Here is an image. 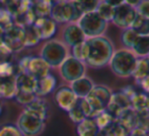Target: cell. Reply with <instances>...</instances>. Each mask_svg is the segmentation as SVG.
<instances>
[{
  "label": "cell",
  "instance_id": "45",
  "mask_svg": "<svg viewBox=\"0 0 149 136\" xmlns=\"http://www.w3.org/2000/svg\"><path fill=\"white\" fill-rule=\"evenodd\" d=\"M2 112V107H1V104H0V114H1Z\"/></svg>",
  "mask_w": 149,
  "mask_h": 136
},
{
  "label": "cell",
  "instance_id": "22",
  "mask_svg": "<svg viewBox=\"0 0 149 136\" xmlns=\"http://www.w3.org/2000/svg\"><path fill=\"white\" fill-rule=\"evenodd\" d=\"M127 130L119 121H113L106 128L100 129L96 136H127Z\"/></svg>",
  "mask_w": 149,
  "mask_h": 136
},
{
  "label": "cell",
  "instance_id": "30",
  "mask_svg": "<svg viewBox=\"0 0 149 136\" xmlns=\"http://www.w3.org/2000/svg\"><path fill=\"white\" fill-rule=\"evenodd\" d=\"M86 41V40H85ZM83 42V43H80L78 45H75L74 47H72V56L75 58V59L79 60V61L85 63L87 58V45L86 42Z\"/></svg>",
  "mask_w": 149,
  "mask_h": 136
},
{
  "label": "cell",
  "instance_id": "28",
  "mask_svg": "<svg viewBox=\"0 0 149 136\" xmlns=\"http://www.w3.org/2000/svg\"><path fill=\"white\" fill-rule=\"evenodd\" d=\"M95 11L97 12V13L100 14V15L102 16V17L104 18L107 22H112L113 18H114L115 7L109 5L108 3H106V2H104L102 0L100 3L98 4V6H97V8H96Z\"/></svg>",
  "mask_w": 149,
  "mask_h": 136
},
{
  "label": "cell",
  "instance_id": "44",
  "mask_svg": "<svg viewBox=\"0 0 149 136\" xmlns=\"http://www.w3.org/2000/svg\"><path fill=\"white\" fill-rule=\"evenodd\" d=\"M4 32L5 31L3 30V29L0 27V45L1 44H3V37H4Z\"/></svg>",
  "mask_w": 149,
  "mask_h": 136
},
{
  "label": "cell",
  "instance_id": "36",
  "mask_svg": "<svg viewBox=\"0 0 149 136\" xmlns=\"http://www.w3.org/2000/svg\"><path fill=\"white\" fill-rule=\"evenodd\" d=\"M16 75L15 67L10 61L0 63V76H11Z\"/></svg>",
  "mask_w": 149,
  "mask_h": 136
},
{
  "label": "cell",
  "instance_id": "7",
  "mask_svg": "<svg viewBox=\"0 0 149 136\" xmlns=\"http://www.w3.org/2000/svg\"><path fill=\"white\" fill-rule=\"evenodd\" d=\"M18 130L24 136H37L45 128V121L40 117L24 110L17 120Z\"/></svg>",
  "mask_w": 149,
  "mask_h": 136
},
{
  "label": "cell",
  "instance_id": "10",
  "mask_svg": "<svg viewBox=\"0 0 149 136\" xmlns=\"http://www.w3.org/2000/svg\"><path fill=\"white\" fill-rule=\"evenodd\" d=\"M137 15L138 14L135 8L123 3L122 5L115 8V14L112 22L118 28L126 30L131 28Z\"/></svg>",
  "mask_w": 149,
  "mask_h": 136
},
{
  "label": "cell",
  "instance_id": "15",
  "mask_svg": "<svg viewBox=\"0 0 149 136\" xmlns=\"http://www.w3.org/2000/svg\"><path fill=\"white\" fill-rule=\"evenodd\" d=\"M94 86V83L89 77L82 76L71 82V89L78 99H85L90 93Z\"/></svg>",
  "mask_w": 149,
  "mask_h": 136
},
{
  "label": "cell",
  "instance_id": "39",
  "mask_svg": "<svg viewBox=\"0 0 149 136\" xmlns=\"http://www.w3.org/2000/svg\"><path fill=\"white\" fill-rule=\"evenodd\" d=\"M11 55H12V52L4 44H1L0 45V63L10 61Z\"/></svg>",
  "mask_w": 149,
  "mask_h": 136
},
{
  "label": "cell",
  "instance_id": "33",
  "mask_svg": "<svg viewBox=\"0 0 149 136\" xmlns=\"http://www.w3.org/2000/svg\"><path fill=\"white\" fill-rule=\"evenodd\" d=\"M24 31H26V42H24V46H26V47H33V46H36L41 41V40L39 39V37H38L37 33L33 30V24L30 27L24 28Z\"/></svg>",
  "mask_w": 149,
  "mask_h": 136
},
{
  "label": "cell",
  "instance_id": "13",
  "mask_svg": "<svg viewBox=\"0 0 149 136\" xmlns=\"http://www.w3.org/2000/svg\"><path fill=\"white\" fill-rule=\"evenodd\" d=\"M50 65L41 57H30L26 72L35 77L36 79H41L50 74Z\"/></svg>",
  "mask_w": 149,
  "mask_h": 136
},
{
  "label": "cell",
  "instance_id": "29",
  "mask_svg": "<svg viewBox=\"0 0 149 136\" xmlns=\"http://www.w3.org/2000/svg\"><path fill=\"white\" fill-rule=\"evenodd\" d=\"M137 37H138V34L133 29L129 28V29L124 30L123 34H122V37H121V40H122L123 45L126 47V49H129V50L132 49V47H133Z\"/></svg>",
  "mask_w": 149,
  "mask_h": 136
},
{
  "label": "cell",
  "instance_id": "4",
  "mask_svg": "<svg viewBox=\"0 0 149 136\" xmlns=\"http://www.w3.org/2000/svg\"><path fill=\"white\" fill-rule=\"evenodd\" d=\"M113 91L106 85H94L92 91L85 99L91 109V118L107 110L112 99Z\"/></svg>",
  "mask_w": 149,
  "mask_h": 136
},
{
  "label": "cell",
  "instance_id": "1",
  "mask_svg": "<svg viewBox=\"0 0 149 136\" xmlns=\"http://www.w3.org/2000/svg\"><path fill=\"white\" fill-rule=\"evenodd\" d=\"M87 45V58L85 65L92 68H102L110 63L113 54L115 52L114 45L107 37L90 38L86 39Z\"/></svg>",
  "mask_w": 149,
  "mask_h": 136
},
{
  "label": "cell",
  "instance_id": "5",
  "mask_svg": "<svg viewBox=\"0 0 149 136\" xmlns=\"http://www.w3.org/2000/svg\"><path fill=\"white\" fill-rule=\"evenodd\" d=\"M82 13L79 11L78 8L75 6L72 0L61 2V3L54 4L52 6L51 15L50 17L56 24H72L75 22L81 17Z\"/></svg>",
  "mask_w": 149,
  "mask_h": 136
},
{
  "label": "cell",
  "instance_id": "16",
  "mask_svg": "<svg viewBox=\"0 0 149 136\" xmlns=\"http://www.w3.org/2000/svg\"><path fill=\"white\" fill-rule=\"evenodd\" d=\"M16 91L36 93L37 79L26 72H19L15 75Z\"/></svg>",
  "mask_w": 149,
  "mask_h": 136
},
{
  "label": "cell",
  "instance_id": "41",
  "mask_svg": "<svg viewBox=\"0 0 149 136\" xmlns=\"http://www.w3.org/2000/svg\"><path fill=\"white\" fill-rule=\"evenodd\" d=\"M139 84L141 85L142 89H143L144 91H146V93H149V73L144 77L143 79H142L141 81H140Z\"/></svg>",
  "mask_w": 149,
  "mask_h": 136
},
{
  "label": "cell",
  "instance_id": "37",
  "mask_svg": "<svg viewBox=\"0 0 149 136\" xmlns=\"http://www.w3.org/2000/svg\"><path fill=\"white\" fill-rule=\"evenodd\" d=\"M0 136H24L14 125H5L0 128Z\"/></svg>",
  "mask_w": 149,
  "mask_h": 136
},
{
  "label": "cell",
  "instance_id": "19",
  "mask_svg": "<svg viewBox=\"0 0 149 136\" xmlns=\"http://www.w3.org/2000/svg\"><path fill=\"white\" fill-rule=\"evenodd\" d=\"M24 110L28 112L31 113V114L36 115V116L40 117L43 119L44 121L47 119L48 116V104L43 98L37 97L31 104L26 106Z\"/></svg>",
  "mask_w": 149,
  "mask_h": 136
},
{
  "label": "cell",
  "instance_id": "2",
  "mask_svg": "<svg viewBox=\"0 0 149 136\" xmlns=\"http://www.w3.org/2000/svg\"><path fill=\"white\" fill-rule=\"evenodd\" d=\"M138 57L129 49H120L114 52L110 60V67L117 76L126 78L132 76L136 68Z\"/></svg>",
  "mask_w": 149,
  "mask_h": 136
},
{
  "label": "cell",
  "instance_id": "26",
  "mask_svg": "<svg viewBox=\"0 0 149 136\" xmlns=\"http://www.w3.org/2000/svg\"><path fill=\"white\" fill-rule=\"evenodd\" d=\"M102 0H72L79 11L81 13H87V12L95 11L98 4Z\"/></svg>",
  "mask_w": 149,
  "mask_h": 136
},
{
  "label": "cell",
  "instance_id": "43",
  "mask_svg": "<svg viewBox=\"0 0 149 136\" xmlns=\"http://www.w3.org/2000/svg\"><path fill=\"white\" fill-rule=\"evenodd\" d=\"M141 1L142 0H124V3H126L127 5L131 6V7H133L136 9V7L139 5Z\"/></svg>",
  "mask_w": 149,
  "mask_h": 136
},
{
  "label": "cell",
  "instance_id": "46",
  "mask_svg": "<svg viewBox=\"0 0 149 136\" xmlns=\"http://www.w3.org/2000/svg\"><path fill=\"white\" fill-rule=\"evenodd\" d=\"M147 57H149V55H148V56H147Z\"/></svg>",
  "mask_w": 149,
  "mask_h": 136
},
{
  "label": "cell",
  "instance_id": "11",
  "mask_svg": "<svg viewBox=\"0 0 149 136\" xmlns=\"http://www.w3.org/2000/svg\"><path fill=\"white\" fill-rule=\"evenodd\" d=\"M54 99L58 107L66 112H69L78 101V98L73 93L70 86L59 87L54 95Z\"/></svg>",
  "mask_w": 149,
  "mask_h": 136
},
{
  "label": "cell",
  "instance_id": "40",
  "mask_svg": "<svg viewBox=\"0 0 149 136\" xmlns=\"http://www.w3.org/2000/svg\"><path fill=\"white\" fill-rule=\"evenodd\" d=\"M130 136H148V134H147V131H145L143 128L135 127V128L131 131Z\"/></svg>",
  "mask_w": 149,
  "mask_h": 136
},
{
  "label": "cell",
  "instance_id": "34",
  "mask_svg": "<svg viewBox=\"0 0 149 136\" xmlns=\"http://www.w3.org/2000/svg\"><path fill=\"white\" fill-rule=\"evenodd\" d=\"M69 114V118L71 119V121L74 123H80L82 120H84L86 117H85L84 113H83L82 109H81L80 105H79L78 101H77L76 105H75L74 107H73L72 109H71L70 111L68 112Z\"/></svg>",
  "mask_w": 149,
  "mask_h": 136
},
{
  "label": "cell",
  "instance_id": "14",
  "mask_svg": "<svg viewBox=\"0 0 149 136\" xmlns=\"http://www.w3.org/2000/svg\"><path fill=\"white\" fill-rule=\"evenodd\" d=\"M63 40L66 45L74 47L75 45L83 43L86 40V37L78 24L72 22V24H69L63 31Z\"/></svg>",
  "mask_w": 149,
  "mask_h": 136
},
{
  "label": "cell",
  "instance_id": "35",
  "mask_svg": "<svg viewBox=\"0 0 149 136\" xmlns=\"http://www.w3.org/2000/svg\"><path fill=\"white\" fill-rule=\"evenodd\" d=\"M14 98H15V100L19 103L20 105L28 106L29 104H31V103L37 98V96H36V93H26V91H16Z\"/></svg>",
  "mask_w": 149,
  "mask_h": 136
},
{
  "label": "cell",
  "instance_id": "21",
  "mask_svg": "<svg viewBox=\"0 0 149 136\" xmlns=\"http://www.w3.org/2000/svg\"><path fill=\"white\" fill-rule=\"evenodd\" d=\"M131 51L138 58H146L149 55V35L140 36L138 35Z\"/></svg>",
  "mask_w": 149,
  "mask_h": 136
},
{
  "label": "cell",
  "instance_id": "8",
  "mask_svg": "<svg viewBox=\"0 0 149 136\" xmlns=\"http://www.w3.org/2000/svg\"><path fill=\"white\" fill-rule=\"evenodd\" d=\"M59 67L61 76L68 82H73L76 79L84 76L86 70L85 63L75 59L73 56H67Z\"/></svg>",
  "mask_w": 149,
  "mask_h": 136
},
{
  "label": "cell",
  "instance_id": "25",
  "mask_svg": "<svg viewBox=\"0 0 149 136\" xmlns=\"http://www.w3.org/2000/svg\"><path fill=\"white\" fill-rule=\"evenodd\" d=\"M149 73V63L147 58H138L137 65L134 70L132 76L134 77L137 83H140V81L144 78Z\"/></svg>",
  "mask_w": 149,
  "mask_h": 136
},
{
  "label": "cell",
  "instance_id": "42",
  "mask_svg": "<svg viewBox=\"0 0 149 136\" xmlns=\"http://www.w3.org/2000/svg\"><path fill=\"white\" fill-rule=\"evenodd\" d=\"M104 2H106V3H108L109 5L113 6V7H118V6L122 5V4L124 3V0H102Z\"/></svg>",
  "mask_w": 149,
  "mask_h": 136
},
{
  "label": "cell",
  "instance_id": "38",
  "mask_svg": "<svg viewBox=\"0 0 149 136\" xmlns=\"http://www.w3.org/2000/svg\"><path fill=\"white\" fill-rule=\"evenodd\" d=\"M136 11L138 15L149 20V0H142L139 5L136 7Z\"/></svg>",
  "mask_w": 149,
  "mask_h": 136
},
{
  "label": "cell",
  "instance_id": "17",
  "mask_svg": "<svg viewBox=\"0 0 149 136\" xmlns=\"http://www.w3.org/2000/svg\"><path fill=\"white\" fill-rule=\"evenodd\" d=\"M15 93V75L0 76V99H13Z\"/></svg>",
  "mask_w": 149,
  "mask_h": 136
},
{
  "label": "cell",
  "instance_id": "12",
  "mask_svg": "<svg viewBox=\"0 0 149 136\" xmlns=\"http://www.w3.org/2000/svg\"><path fill=\"white\" fill-rule=\"evenodd\" d=\"M33 28L40 40H49L57 32V24L51 17L36 18Z\"/></svg>",
  "mask_w": 149,
  "mask_h": 136
},
{
  "label": "cell",
  "instance_id": "23",
  "mask_svg": "<svg viewBox=\"0 0 149 136\" xmlns=\"http://www.w3.org/2000/svg\"><path fill=\"white\" fill-rule=\"evenodd\" d=\"M131 109L135 113H146L149 111V97L144 93H135L131 98Z\"/></svg>",
  "mask_w": 149,
  "mask_h": 136
},
{
  "label": "cell",
  "instance_id": "31",
  "mask_svg": "<svg viewBox=\"0 0 149 136\" xmlns=\"http://www.w3.org/2000/svg\"><path fill=\"white\" fill-rule=\"evenodd\" d=\"M94 121H95L96 125H97L98 129H104L107 126L111 124V123L114 121L113 116L108 112V111H104V112L100 113L96 117H94Z\"/></svg>",
  "mask_w": 149,
  "mask_h": 136
},
{
  "label": "cell",
  "instance_id": "18",
  "mask_svg": "<svg viewBox=\"0 0 149 136\" xmlns=\"http://www.w3.org/2000/svg\"><path fill=\"white\" fill-rule=\"evenodd\" d=\"M56 80L55 76L52 74H48L47 76L43 77L37 80V89H36V96L40 98H43L48 96L55 89L56 87Z\"/></svg>",
  "mask_w": 149,
  "mask_h": 136
},
{
  "label": "cell",
  "instance_id": "32",
  "mask_svg": "<svg viewBox=\"0 0 149 136\" xmlns=\"http://www.w3.org/2000/svg\"><path fill=\"white\" fill-rule=\"evenodd\" d=\"M13 24H14L13 16L11 15V13H9L3 7L0 8V27L4 31H6L9 28H11Z\"/></svg>",
  "mask_w": 149,
  "mask_h": 136
},
{
  "label": "cell",
  "instance_id": "6",
  "mask_svg": "<svg viewBox=\"0 0 149 136\" xmlns=\"http://www.w3.org/2000/svg\"><path fill=\"white\" fill-rule=\"evenodd\" d=\"M67 56V48L65 44L55 40L47 42L41 52V58L49 64L50 67L60 66Z\"/></svg>",
  "mask_w": 149,
  "mask_h": 136
},
{
  "label": "cell",
  "instance_id": "3",
  "mask_svg": "<svg viewBox=\"0 0 149 136\" xmlns=\"http://www.w3.org/2000/svg\"><path fill=\"white\" fill-rule=\"evenodd\" d=\"M108 24L96 11L83 13L77 20V24L82 30L86 39L102 36L108 28Z\"/></svg>",
  "mask_w": 149,
  "mask_h": 136
},
{
  "label": "cell",
  "instance_id": "27",
  "mask_svg": "<svg viewBox=\"0 0 149 136\" xmlns=\"http://www.w3.org/2000/svg\"><path fill=\"white\" fill-rule=\"evenodd\" d=\"M131 29H133L138 35L148 36L149 35V20L143 18L142 16L137 15L136 20H134Z\"/></svg>",
  "mask_w": 149,
  "mask_h": 136
},
{
  "label": "cell",
  "instance_id": "24",
  "mask_svg": "<svg viewBox=\"0 0 149 136\" xmlns=\"http://www.w3.org/2000/svg\"><path fill=\"white\" fill-rule=\"evenodd\" d=\"M33 14L37 18L40 17H50L52 10V3L44 0H39L36 1L31 6Z\"/></svg>",
  "mask_w": 149,
  "mask_h": 136
},
{
  "label": "cell",
  "instance_id": "20",
  "mask_svg": "<svg viewBox=\"0 0 149 136\" xmlns=\"http://www.w3.org/2000/svg\"><path fill=\"white\" fill-rule=\"evenodd\" d=\"M78 136H96L100 131L93 118H85L77 124Z\"/></svg>",
  "mask_w": 149,
  "mask_h": 136
},
{
  "label": "cell",
  "instance_id": "9",
  "mask_svg": "<svg viewBox=\"0 0 149 136\" xmlns=\"http://www.w3.org/2000/svg\"><path fill=\"white\" fill-rule=\"evenodd\" d=\"M26 42V31L24 28L13 24L11 28L4 32L3 44L12 52H19L24 49Z\"/></svg>",
  "mask_w": 149,
  "mask_h": 136
}]
</instances>
